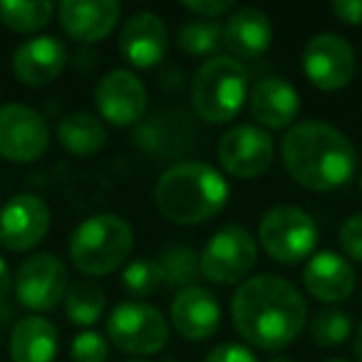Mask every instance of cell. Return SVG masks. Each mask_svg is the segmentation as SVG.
I'll return each mask as SVG.
<instances>
[{"label":"cell","instance_id":"24","mask_svg":"<svg viewBox=\"0 0 362 362\" xmlns=\"http://www.w3.org/2000/svg\"><path fill=\"white\" fill-rule=\"evenodd\" d=\"M57 144L75 156H95L107 144V129L102 119L90 112H72L62 117L55 129Z\"/></svg>","mask_w":362,"mask_h":362},{"label":"cell","instance_id":"36","mask_svg":"<svg viewBox=\"0 0 362 362\" xmlns=\"http://www.w3.org/2000/svg\"><path fill=\"white\" fill-rule=\"evenodd\" d=\"M13 291V273L8 263L0 258V325H6L13 317V308L8 305V296Z\"/></svg>","mask_w":362,"mask_h":362},{"label":"cell","instance_id":"40","mask_svg":"<svg viewBox=\"0 0 362 362\" xmlns=\"http://www.w3.org/2000/svg\"><path fill=\"white\" fill-rule=\"evenodd\" d=\"M127 362H149V360H141V357H136V360H127Z\"/></svg>","mask_w":362,"mask_h":362},{"label":"cell","instance_id":"12","mask_svg":"<svg viewBox=\"0 0 362 362\" xmlns=\"http://www.w3.org/2000/svg\"><path fill=\"white\" fill-rule=\"evenodd\" d=\"M218 164L233 179H256L266 174L276 156L271 132L258 124H236L218 139Z\"/></svg>","mask_w":362,"mask_h":362},{"label":"cell","instance_id":"2","mask_svg":"<svg viewBox=\"0 0 362 362\" xmlns=\"http://www.w3.org/2000/svg\"><path fill=\"white\" fill-rule=\"evenodd\" d=\"M288 176L308 192H335L355 179L357 151L337 127L325 122H298L281 141Z\"/></svg>","mask_w":362,"mask_h":362},{"label":"cell","instance_id":"33","mask_svg":"<svg viewBox=\"0 0 362 362\" xmlns=\"http://www.w3.org/2000/svg\"><path fill=\"white\" fill-rule=\"evenodd\" d=\"M179 6L202 21H216V18L231 16L236 11L231 0H181Z\"/></svg>","mask_w":362,"mask_h":362},{"label":"cell","instance_id":"10","mask_svg":"<svg viewBox=\"0 0 362 362\" xmlns=\"http://www.w3.org/2000/svg\"><path fill=\"white\" fill-rule=\"evenodd\" d=\"M70 276L62 258L55 253H33L21 263L13 276V293L18 303L33 313H47L57 308L67 296Z\"/></svg>","mask_w":362,"mask_h":362},{"label":"cell","instance_id":"7","mask_svg":"<svg viewBox=\"0 0 362 362\" xmlns=\"http://www.w3.org/2000/svg\"><path fill=\"white\" fill-rule=\"evenodd\" d=\"M107 337L127 355H156L169 342V322L149 303L124 300L107 315Z\"/></svg>","mask_w":362,"mask_h":362},{"label":"cell","instance_id":"20","mask_svg":"<svg viewBox=\"0 0 362 362\" xmlns=\"http://www.w3.org/2000/svg\"><path fill=\"white\" fill-rule=\"evenodd\" d=\"M303 286L320 303H342L355 293L357 276L352 263L335 251H317L303 268Z\"/></svg>","mask_w":362,"mask_h":362},{"label":"cell","instance_id":"14","mask_svg":"<svg viewBox=\"0 0 362 362\" xmlns=\"http://www.w3.org/2000/svg\"><path fill=\"white\" fill-rule=\"evenodd\" d=\"M50 206L35 194H16L0 209V246L25 253L40 246L50 231Z\"/></svg>","mask_w":362,"mask_h":362},{"label":"cell","instance_id":"37","mask_svg":"<svg viewBox=\"0 0 362 362\" xmlns=\"http://www.w3.org/2000/svg\"><path fill=\"white\" fill-rule=\"evenodd\" d=\"M352 355H355L357 362H362V320H360V325L355 327V337H352Z\"/></svg>","mask_w":362,"mask_h":362},{"label":"cell","instance_id":"30","mask_svg":"<svg viewBox=\"0 0 362 362\" xmlns=\"http://www.w3.org/2000/svg\"><path fill=\"white\" fill-rule=\"evenodd\" d=\"M122 283H124L127 293H132L136 298H146L151 293H156L161 288V283H164L159 261H151V258L132 261L122 271Z\"/></svg>","mask_w":362,"mask_h":362},{"label":"cell","instance_id":"4","mask_svg":"<svg viewBox=\"0 0 362 362\" xmlns=\"http://www.w3.org/2000/svg\"><path fill=\"white\" fill-rule=\"evenodd\" d=\"M134 248V228L117 214H95L70 236V261L90 278L110 276L124 266Z\"/></svg>","mask_w":362,"mask_h":362},{"label":"cell","instance_id":"29","mask_svg":"<svg viewBox=\"0 0 362 362\" xmlns=\"http://www.w3.org/2000/svg\"><path fill=\"white\" fill-rule=\"evenodd\" d=\"M352 332V320L345 310H337V308H325V310H317L310 320V335L317 345L322 347H335L350 337Z\"/></svg>","mask_w":362,"mask_h":362},{"label":"cell","instance_id":"32","mask_svg":"<svg viewBox=\"0 0 362 362\" xmlns=\"http://www.w3.org/2000/svg\"><path fill=\"white\" fill-rule=\"evenodd\" d=\"M337 241L347 258L362 263V214H352L342 221Z\"/></svg>","mask_w":362,"mask_h":362},{"label":"cell","instance_id":"6","mask_svg":"<svg viewBox=\"0 0 362 362\" xmlns=\"http://www.w3.org/2000/svg\"><path fill=\"white\" fill-rule=\"evenodd\" d=\"M317 238L320 231L315 218L300 206H291V204L268 209L258 223L261 248L268 253V258L283 266H296L310 258L315 253Z\"/></svg>","mask_w":362,"mask_h":362},{"label":"cell","instance_id":"23","mask_svg":"<svg viewBox=\"0 0 362 362\" xmlns=\"http://www.w3.org/2000/svg\"><path fill=\"white\" fill-rule=\"evenodd\" d=\"M13 362H55L60 340L57 327L42 315H28L13 325L8 337Z\"/></svg>","mask_w":362,"mask_h":362},{"label":"cell","instance_id":"41","mask_svg":"<svg viewBox=\"0 0 362 362\" xmlns=\"http://www.w3.org/2000/svg\"><path fill=\"white\" fill-rule=\"evenodd\" d=\"M360 192H362V174H360Z\"/></svg>","mask_w":362,"mask_h":362},{"label":"cell","instance_id":"8","mask_svg":"<svg viewBox=\"0 0 362 362\" xmlns=\"http://www.w3.org/2000/svg\"><path fill=\"white\" fill-rule=\"evenodd\" d=\"M202 256V276L216 286H241L258 261V241L243 226H223L209 238Z\"/></svg>","mask_w":362,"mask_h":362},{"label":"cell","instance_id":"34","mask_svg":"<svg viewBox=\"0 0 362 362\" xmlns=\"http://www.w3.org/2000/svg\"><path fill=\"white\" fill-rule=\"evenodd\" d=\"M204 362H258V357L241 342H221L204 357Z\"/></svg>","mask_w":362,"mask_h":362},{"label":"cell","instance_id":"28","mask_svg":"<svg viewBox=\"0 0 362 362\" xmlns=\"http://www.w3.org/2000/svg\"><path fill=\"white\" fill-rule=\"evenodd\" d=\"M221 25L214 21H202V18L187 21L176 33V47L192 57L214 55L221 47Z\"/></svg>","mask_w":362,"mask_h":362},{"label":"cell","instance_id":"3","mask_svg":"<svg viewBox=\"0 0 362 362\" xmlns=\"http://www.w3.org/2000/svg\"><path fill=\"white\" fill-rule=\"evenodd\" d=\"M231 189L216 166L206 161H176L159 176L154 204L166 221L197 226L226 209Z\"/></svg>","mask_w":362,"mask_h":362},{"label":"cell","instance_id":"18","mask_svg":"<svg viewBox=\"0 0 362 362\" xmlns=\"http://www.w3.org/2000/svg\"><path fill=\"white\" fill-rule=\"evenodd\" d=\"M171 327L189 342H204L221 327V305L216 296L202 286L184 288L176 293L169 310Z\"/></svg>","mask_w":362,"mask_h":362},{"label":"cell","instance_id":"5","mask_svg":"<svg viewBox=\"0 0 362 362\" xmlns=\"http://www.w3.org/2000/svg\"><path fill=\"white\" fill-rule=\"evenodd\" d=\"M248 102V70L231 55H214L192 80L194 115L206 124H228Z\"/></svg>","mask_w":362,"mask_h":362},{"label":"cell","instance_id":"1","mask_svg":"<svg viewBox=\"0 0 362 362\" xmlns=\"http://www.w3.org/2000/svg\"><path fill=\"white\" fill-rule=\"evenodd\" d=\"M231 317L238 335L253 347L276 352L296 342L308 320L305 298L291 281L273 273L251 276L236 288Z\"/></svg>","mask_w":362,"mask_h":362},{"label":"cell","instance_id":"15","mask_svg":"<svg viewBox=\"0 0 362 362\" xmlns=\"http://www.w3.org/2000/svg\"><path fill=\"white\" fill-rule=\"evenodd\" d=\"M146 87L132 70H110L95 87V107L112 127H136L146 117Z\"/></svg>","mask_w":362,"mask_h":362},{"label":"cell","instance_id":"21","mask_svg":"<svg viewBox=\"0 0 362 362\" xmlns=\"http://www.w3.org/2000/svg\"><path fill=\"white\" fill-rule=\"evenodd\" d=\"M221 40L233 60H258L273 45V23L261 8H236L223 23Z\"/></svg>","mask_w":362,"mask_h":362},{"label":"cell","instance_id":"35","mask_svg":"<svg viewBox=\"0 0 362 362\" xmlns=\"http://www.w3.org/2000/svg\"><path fill=\"white\" fill-rule=\"evenodd\" d=\"M330 11L345 25H362V0H332Z\"/></svg>","mask_w":362,"mask_h":362},{"label":"cell","instance_id":"22","mask_svg":"<svg viewBox=\"0 0 362 362\" xmlns=\"http://www.w3.org/2000/svg\"><path fill=\"white\" fill-rule=\"evenodd\" d=\"M248 110L263 129H291L300 112V95L283 77L258 80L248 90Z\"/></svg>","mask_w":362,"mask_h":362},{"label":"cell","instance_id":"11","mask_svg":"<svg viewBox=\"0 0 362 362\" xmlns=\"http://www.w3.org/2000/svg\"><path fill=\"white\" fill-rule=\"evenodd\" d=\"M357 57L352 45L337 33H317L303 47V72L320 92H337L355 77Z\"/></svg>","mask_w":362,"mask_h":362},{"label":"cell","instance_id":"13","mask_svg":"<svg viewBox=\"0 0 362 362\" xmlns=\"http://www.w3.org/2000/svg\"><path fill=\"white\" fill-rule=\"evenodd\" d=\"M50 146L45 117L28 105L0 107V156L13 164H33Z\"/></svg>","mask_w":362,"mask_h":362},{"label":"cell","instance_id":"17","mask_svg":"<svg viewBox=\"0 0 362 362\" xmlns=\"http://www.w3.org/2000/svg\"><path fill=\"white\" fill-rule=\"evenodd\" d=\"M67 47L55 35H35L21 42L13 52V75L25 87H47L62 75Z\"/></svg>","mask_w":362,"mask_h":362},{"label":"cell","instance_id":"19","mask_svg":"<svg viewBox=\"0 0 362 362\" xmlns=\"http://www.w3.org/2000/svg\"><path fill=\"white\" fill-rule=\"evenodd\" d=\"M57 16L72 40L90 45L112 35L122 18V6L117 0H62Z\"/></svg>","mask_w":362,"mask_h":362},{"label":"cell","instance_id":"16","mask_svg":"<svg viewBox=\"0 0 362 362\" xmlns=\"http://www.w3.org/2000/svg\"><path fill=\"white\" fill-rule=\"evenodd\" d=\"M169 30L156 13L139 11L129 16L119 33V52L134 70H151L166 57Z\"/></svg>","mask_w":362,"mask_h":362},{"label":"cell","instance_id":"25","mask_svg":"<svg viewBox=\"0 0 362 362\" xmlns=\"http://www.w3.org/2000/svg\"><path fill=\"white\" fill-rule=\"evenodd\" d=\"M62 305H65V315L72 325L92 327L105 315V308H107L105 288L100 283L90 281V278H82V281L72 283L67 288V296L62 300Z\"/></svg>","mask_w":362,"mask_h":362},{"label":"cell","instance_id":"26","mask_svg":"<svg viewBox=\"0 0 362 362\" xmlns=\"http://www.w3.org/2000/svg\"><path fill=\"white\" fill-rule=\"evenodd\" d=\"M57 8L50 0H0V23L13 33H37L52 21Z\"/></svg>","mask_w":362,"mask_h":362},{"label":"cell","instance_id":"27","mask_svg":"<svg viewBox=\"0 0 362 362\" xmlns=\"http://www.w3.org/2000/svg\"><path fill=\"white\" fill-rule=\"evenodd\" d=\"M164 283L171 288H192L202 278V256L189 246H171L159 258Z\"/></svg>","mask_w":362,"mask_h":362},{"label":"cell","instance_id":"31","mask_svg":"<svg viewBox=\"0 0 362 362\" xmlns=\"http://www.w3.org/2000/svg\"><path fill=\"white\" fill-rule=\"evenodd\" d=\"M72 362H107L110 360V342L95 330H82L70 345Z\"/></svg>","mask_w":362,"mask_h":362},{"label":"cell","instance_id":"39","mask_svg":"<svg viewBox=\"0 0 362 362\" xmlns=\"http://www.w3.org/2000/svg\"><path fill=\"white\" fill-rule=\"evenodd\" d=\"M268 362H293V360H288V357H273V360H268Z\"/></svg>","mask_w":362,"mask_h":362},{"label":"cell","instance_id":"38","mask_svg":"<svg viewBox=\"0 0 362 362\" xmlns=\"http://www.w3.org/2000/svg\"><path fill=\"white\" fill-rule=\"evenodd\" d=\"M325 362H350V360H345V357H327Z\"/></svg>","mask_w":362,"mask_h":362},{"label":"cell","instance_id":"9","mask_svg":"<svg viewBox=\"0 0 362 362\" xmlns=\"http://www.w3.org/2000/svg\"><path fill=\"white\" fill-rule=\"evenodd\" d=\"M199 117L184 107H164L151 112L134 129V144L146 154L164 159H181L192 154L199 146Z\"/></svg>","mask_w":362,"mask_h":362}]
</instances>
